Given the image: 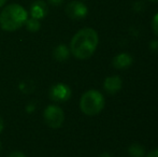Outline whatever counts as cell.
<instances>
[{
    "instance_id": "obj_16",
    "label": "cell",
    "mask_w": 158,
    "mask_h": 157,
    "mask_svg": "<svg viewBox=\"0 0 158 157\" xmlns=\"http://www.w3.org/2000/svg\"><path fill=\"white\" fill-rule=\"evenodd\" d=\"M9 157H26V156H25V154L22 153V152L15 151V152H12V153L9 155Z\"/></svg>"
},
{
    "instance_id": "obj_1",
    "label": "cell",
    "mask_w": 158,
    "mask_h": 157,
    "mask_svg": "<svg viewBox=\"0 0 158 157\" xmlns=\"http://www.w3.org/2000/svg\"><path fill=\"white\" fill-rule=\"evenodd\" d=\"M99 37L93 28H83L73 36L70 42V52L75 58L87 59L95 53Z\"/></svg>"
},
{
    "instance_id": "obj_14",
    "label": "cell",
    "mask_w": 158,
    "mask_h": 157,
    "mask_svg": "<svg viewBox=\"0 0 158 157\" xmlns=\"http://www.w3.org/2000/svg\"><path fill=\"white\" fill-rule=\"evenodd\" d=\"M150 48L153 51V52H155V53H158V41H152L150 43Z\"/></svg>"
},
{
    "instance_id": "obj_8",
    "label": "cell",
    "mask_w": 158,
    "mask_h": 157,
    "mask_svg": "<svg viewBox=\"0 0 158 157\" xmlns=\"http://www.w3.org/2000/svg\"><path fill=\"white\" fill-rule=\"evenodd\" d=\"M122 85H123V82H122V79L118 76H109V78L104 80L103 83V87L106 89V92L111 95H114L117 92H119L122 88Z\"/></svg>"
},
{
    "instance_id": "obj_15",
    "label": "cell",
    "mask_w": 158,
    "mask_h": 157,
    "mask_svg": "<svg viewBox=\"0 0 158 157\" xmlns=\"http://www.w3.org/2000/svg\"><path fill=\"white\" fill-rule=\"evenodd\" d=\"M64 2V0H48V3L53 6H61Z\"/></svg>"
},
{
    "instance_id": "obj_19",
    "label": "cell",
    "mask_w": 158,
    "mask_h": 157,
    "mask_svg": "<svg viewBox=\"0 0 158 157\" xmlns=\"http://www.w3.org/2000/svg\"><path fill=\"white\" fill-rule=\"evenodd\" d=\"M6 0H0V8L3 6L4 4H6Z\"/></svg>"
},
{
    "instance_id": "obj_2",
    "label": "cell",
    "mask_w": 158,
    "mask_h": 157,
    "mask_svg": "<svg viewBox=\"0 0 158 157\" xmlns=\"http://www.w3.org/2000/svg\"><path fill=\"white\" fill-rule=\"evenodd\" d=\"M27 19V11L21 4L12 3L0 13V26L6 31H15L25 25Z\"/></svg>"
},
{
    "instance_id": "obj_12",
    "label": "cell",
    "mask_w": 158,
    "mask_h": 157,
    "mask_svg": "<svg viewBox=\"0 0 158 157\" xmlns=\"http://www.w3.org/2000/svg\"><path fill=\"white\" fill-rule=\"evenodd\" d=\"M25 26L27 28V30H29L30 32H35L41 28V24H40L39 19H35L33 17H30V19H27L25 23Z\"/></svg>"
},
{
    "instance_id": "obj_18",
    "label": "cell",
    "mask_w": 158,
    "mask_h": 157,
    "mask_svg": "<svg viewBox=\"0 0 158 157\" xmlns=\"http://www.w3.org/2000/svg\"><path fill=\"white\" fill-rule=\"evenodd\" d=\"M3 128H4V122H3V119H2L1 116H0V134L2 132Z\"/></svg>"
},
{
    "instance_id": "obj_10",
    "label": "cell",
    "mask_w": 158,
    "mask_h": 157,
    "mask_svg": "<svg viewBox=\"0 0 158 157\" xmlns=\"http://www.w3.org/2000/svg\"><path fill=\"white\" fill-rule=\"evenodd\" d=\"M70 48L64 44H59L53 51V56L56 60L58 61H64L70 56Z\"/></svg>"
},
{
    "instance_id": "obj_20",
    "label": "cell",
    "mask_w": 158,
    "mask_h": 157,
    "mask_svg": "<svg viewBox=\"0 0 158 157\" xmlns=\"http://www.w3.org/2000/svg\"><path fill=\"white\" fill-rule=\"evenodd\" d=\"M99 157H112V156H111L110 154H108V153H103L102 155H100Z\"/></svg>"
},
{
    "instance_id": "obj_7",
    "label": "cell",
    "mask_w": 158,
    "mask_h": 157,
    "mask_svg": "<svg viewBox=\"0 0 158 157\" xmlns=\"http://www.w3.org/2000/svg\"><path fill=\"white\" fill-rule=\"evenodd\" d=\"M48 4L43 0H35V2H32V4L30 6V15L31 17L35 19H42L46 16L48 14Z\"/></svg>"
},
{
    "instance_id": "obj_9",
    "label": "cell",
    "mask_w": 158,
    "mask_h": 157,
    "mask_svg": "<svg viewBox=\"0 0 158 157\" xmlns=\"http://www.w3.org/2000/svg\"><path fill=\"white\" fill-rule=\"evenodd\" d=\"M113 67L116 69H126V68L130 67L132 64V57L127 53H121L114 56L112 60Z\"/></svg>"
},
{
    "instance_id": "obj_21",
    "label": "cell",
    "mask_w": 158,
    "mask_h": 157,
    "mask_svg": "<svg viewBox=\"0 0 158 157\" xmlns=\"http://www.w3.org/2000/svg\"><path fill=\"white\" fill-rule=\"evenodd\" d=\"M150 1H152V2H158V0H150Z\"/></svg>"
},
{
    "instance_id": "obj_6",
    "label": "cell",
    "mask_w": 158,
    "mask_h": 157,
    "mask_svg": "<svg viewBox=\"0 0 158 157\" xmlns=\"http://www.w3.org/2000/svg\"><path fill=\"white\" fill-rule=\"evenodd\" d=\"M71 88L63 83H57L53 85L48 93V96L53 101L56 102H64L68 101L71 97Z\"/></svg>"
},
{
    "instance_id": "obj_3",
    "label": "cell",
    "mask_w": 158,
    "mask_h": 157,
    "mask_svg": "<svg viewBox=\"0 0 158 157\" xmlns=\"http://www.w3.org/2000/svg\"><path fill=\"white\" fill-rule=\"evenodd\" d=\"M103 95L96 89H89L85 92L80 100V108L84 114L88 116H94L99 114L104 108Z\"/></svg>"
},
{
    "instance_id": "obj_11",
    "label": "cell",
    "mask_w": 158,
    "mask_h": 157,
    "mask_svg": "<svg viewBox=\"0 0 158 157\" xmlns=\"http://www.w3.org/2000/svg\"><path fill=\"white\" fill-rule=\"evenodd\" d=\"M128 153L131 157H142L144 155V147L140 144H131L128 149Z\"/></svg>"
},
{
    "instance_id": "obj_17",
    "label": "cell",
    "mask_w": 158,
    "mask_h": 157,
    "mask_svg": "<svg viewBox=\"0 0 158 157\" xmlns=\"http://www.w3.org/2000/svg\"><path fill=\"white\" fill-rule=\"evenodd\" d=\"M146 157H158V149H155V150H153V151H151Z\"/></svg>"
},
{
    "instance_id": "obj_22",
    "label": "cell",
    "mask_w": 158,
    "mask_h": 157,
    "mask_svg": "<svg viewBox=\"0 0 158 157\" xmlns=\"http://www.w3.org/2000/svg\"><path fill=\"white\" fill-rule=\"evenodd\" d=\"M0 149H1V142H0Z\"/></svg>"
},
{
    "instance_id": "obj_13",
    "label": "cell",
    "mask_w": 158,
    "mask_h": 157,
    "mask_svg": "<svg viewBox=\"0 0 158 157\" xmlns=\"http://www.w3.org/2000/svg\"><path fill=\"white\" fill-rule=\"evenodd\" d=\"M152 27H153V30H154V34L158 37V13L154 16V19H153Z\"/></svg>"
},
{
    "instance_id": "obj_5",
    "label": "cell",
    "mask_w": 158,
    "mask_h": 157,
    "mask_svg": "<svg viewBox=\"0 0 158 157\" xmlns=\"http://www.w3.org/2000/svg\"><path fill=\"white\" fill-rule=\"evenodd\" d=\"M66 14L70 17L71 19H83L87 16L88 9L83 2L81 1H71L66 6Z\"/></svg>"
},
{
    "instance_id": "obj_4",
    "label": "cell",
    "mask_w": 158,
    "mask_h": 157,
    "mask_svg": "<svg viewBox=\"0 0 158 157\" xmlns=\"http://www.w3.org/2000/svg\"><path fill=\"white\" fill-rule=\"evenodd\" d=\"M43 118L46 125L51 128H59L63 126L64 121V114L61 108L58 105H50L45 108L43 112Z\"/></svg>"
}]
</instances>
